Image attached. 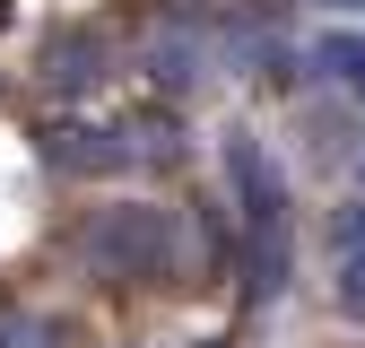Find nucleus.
<instances>
[{
  "instance_id": "nucleus-6",
  "label": "nucleus",
  "mask_w": 365,
  "mask_h": 348,
  "mask_svg": "<svg viewBox=\"0 0 365 348\" xmlns=\"http://www.w3.org/2000/svg\"><path fill=\"white\" fill-rule=\"evenodd\" d=\"M339 314L365 322V209L339 227Z\"/></svg>"
},
{
  "instance_id": "nucleus-4",
  "label": "nucleus",
  "mask_w": 365,
  "mask_h": 348,
  "mask_svg": "<svg viewBox=\"0 0 365 348\" xmlns=\"http://www.w3.org/2000/svg\"><path fill=\"white\" fill-rule=\"evenodd\" d=\"M43 78H53V87H96L105 78V44L96 35H61L53 53H43Z\"/></svg>"
},
{
  "instance_id": "nucleus-10",
  "label": "nucleus",
  "mask_w": 365,
  "mask_h": 348,
  "mask_svg": "<svg viewBox=\"0 0 365 348\" xmlns=\"http://www.w3.org/2000/svg\"><path fill=\"white\" fill-rule=\"evenodd\" d=\"M26 348H35V339H26Z\"/></svg>"
},
{
  "instance_id": "nucleus-5",
  "label": "nucleus",
  "mask_w": 365,
  "mask_h": 348,
  "mask_svg": "<svg viewBox=\"0 0 365 348\" xmlns=\"http://www.w3.org/2000/svg\"><path fill=\"white\" fill-rule=\"evenodd\" d=\"M200 61H209V53H200V44L182 35V26L148 44V78H157V87H174V96H182V87H200Z\"/></svg>"
},
{
  "instance_id": "nucleus-8",
  "label": "nucleus",
  "mask_w": 365,
  "mask_h": 348,
  "mask_svg": "<svg viewBox=\"0 0 365 348\" xmlns=\"http://www.w3.org/2000/svg\"><path fill=\"white\" fill-rule=\"evenodd\" d=\"M331 9H356V0H331Z\"/></svg>"
},
{
  "instance_id": "nucleus-9",
  "label": "nucleus",
  "mask_w": 365,
  "mask_h": 348,
  "mask_svg": "<svg viewBox=\"0 0 365 348\" xmlns=\"http://www.w3.org/2000/svg\"><path fill=\"white\" fill-rule=\"evenodd\" d=\"M356 183H365V165H356Z\"/></svg>"
},
{
  "instance_id": "nucleus-7",
  "label": "nucleus",
  "mask_w": 365,
  "mask_h": 348,
  "mask_svg": "<svg viewBox=\"0 0 365 348\" xmlns=\"http://www.w3.org/2000/svg\"><path fill=\"white\" fill-rule=\"evenodd\" d=\"M348 87H356V96H365V70H356V78H348Z\"/></svg>"
},
{
  "instance_id": "nucleus-1",
  "label": "nucleus",
  "mask_w": 365,
  "mask_h": 348,
  "mask_svg": "<svg viewBox=\"0 0 365 348\" xmlns=\"http://www.w3.org/2000/svg\"><path fill=\"white\" fill-rule=\"evenodd\" d=\"M226 183H235L244 235H252V296H279L287 287V183H279V165L261 157L252 130L226 140Z\"/></svg>"
},
{
  "instance_id": "nucleus-2",
  "label": "nucleus",
  "mask_w": 365,
  "mask_h": 348,
  "mask_svg": "<svg viewBox=\"0 0 365 348\" xmlns=\"http://www.w3.org/2000/svg\"><path fill=\"white\" fill-rule=\"evenodd\" d=\"M78 252H87L96 279H165L174 252H182V235H174V209L122 200V209H96V218L78 227Z\"/></svg>"
},
{
  "instance_id": "nucleus-3",
  "label": "nucleus",
  "mask_w": 365,
  "mask_h": 348,
  "mask_svg": "<svg viewBox=\"0 0 365 348\" xmlns=\"http://www.w3.org/2000/svg\"><path fill=\"white\" fill-rule=\"evenodd\" d=\"M43 157L70 165V174H122L140 148H130V130H53V140H43Z\"/></svg>"
}]
</instances>
